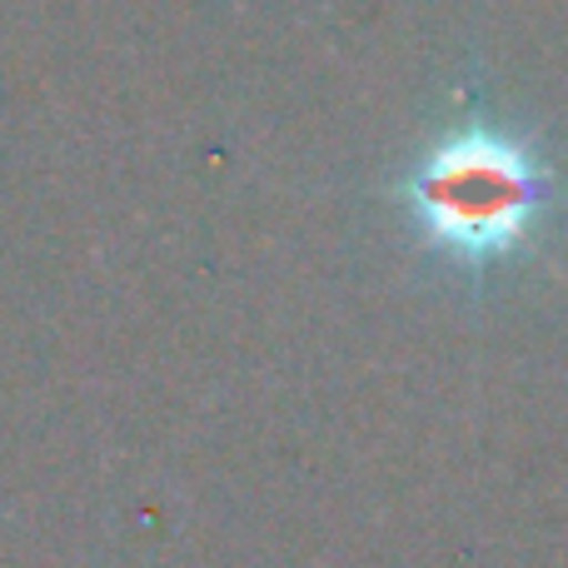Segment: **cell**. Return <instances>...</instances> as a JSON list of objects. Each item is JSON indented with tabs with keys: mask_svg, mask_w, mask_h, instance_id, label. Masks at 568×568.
Returning a JSON list of instances; mask_svg holds the SVG:
<instances>
[{
	"mask_svg": "<svg viewBox=\"0 0 568 568\" xmlns=\"http://www.w3.org/2000/svg\"><path fill=\"white\" fill-rule=\"evenodd\" d=\"M544 175L514 140L464 130L444 140L409 180V205L434 245L464 260H489L529 235Z\"/></svg>",
	"mask_w": 568,
	"mask_h": 568,
	"instance_id": "cell-1",
	"label": "cell"
}]
</instances>
